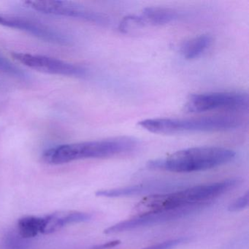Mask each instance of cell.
Masks as SVG:
<instances>
[{
  "label": "cell",
  "mask_w": 249,
  "mask_h": 249,
  "mask_svg": "<svg viewBox=\"0 0 249 249\" xmlns=\"http://www.w3.org/2000/svg\"><path fill=\"white\" fill-rule=\"evenodd\" d=\"M241 182L239 178H230L217 183L198 185L177 192L150 195L140 201L133 211L138 215L196 204L211 203L215 198L237 187Z\"/></svg>",
  "instance_id": "1"
},
{
  "label": "cell",
  "mask_w": 249,
  "mask_h": 249,
  "mask_svg": "<svg viewBox=\"0 0 249 249\" xmlns=\"http://www.w3.org/2000/svg\"><path fill=\"white\" fill-rule=\"evenodd\" d=\"M138 145V141L129 136L62 144L46 150L43 159L48 164L59 165L78 160L109 158L127 154L133 151Z\"/></svg>",
  "instance_id": "2"
},
{
  "label": "cell",
  "mask_w": 249,
  "mask_h": 249,
  "mask_svg": "<svg viewBox=\"0 0 249 249\" xmlns=\"http://www.w3.org/2000/svg\"><path fill=\"white\" fill-rule=\"evenodd\" d=\"M236 152L229 148L216 146H201L186 148L164 158L151 160L147 167L151 170L173 173H193L211 170L231 162Z\"/></svg>",
  "instance_id": "3"
},
{
  "label": "cell",
  "mask_w": 249,
  "mask_h": 249,
  "mask_svg": "<svg viewBox=\"0 0 249 249\" xmlns=\"http://www.w3.org/2000/svg\"><path fill=\"white\" fill-rule=\"evenodd\" d=\"M138 124L151 133L177 135L232 130L241 126L242 120L237 116L220 115L189 119H145Z\"/></svg>",
  "instance_id": "4"
},
{
  "label": "cell",
  "mask_w": 249,
  "mask_h": 249,
  "mask_svg": "<svg viewBox=\"0 0 249 249\" xmlns=\"http://www.w3.org/2000/svg\"><path fill=\"white\" fill-rule=\"evenodd\" d=\"M23 3L30 9L48 15L75 18L99 25H107L110 23V18L104 14L70 1L27 0Z\"/></svg>",
  "instance_id": "5"
},
{
  "label": "cell",
  "mask_w": 249,
  "mask_h": 249,
  "mask_svg": "<svg viewBox=\"0 0 249 249\" xmlns=\"http://www.w3.org/2000/svg\"><path fill=\"white\" fill-rule=\"evenodd\" d=\"M249 95L237 91L192 94L185 103L187 113H199L213 110H244L249 107Z\"/></svg>",
  "instance_id": "6"
},
{
  "label": "cell",
  "mask_w": 249,
  "mask_h": 249,
  "mask_svg": "<svg viewBox=\"0 0 249 249\" xmlns=\"http://www.w3.org/2000/svg\"><path fill=\"white\" fill-rule=\"evenodd\" d=\"M211 203L196 204V205H189V206L169 210V211H157V212L135 215L133 218L121 221L108 227L105 230L104 233L106 234H117V233L130 231L135 229L157 225V224H162L167 221L180 219L192 214L200 212L202 210L209 207Z\"/></svg>",
  "instance_id": "7"
},
{
  "label": "cell",
  "mask_w": 249,
  "mask_h": 249,
  "mask_svg": "<svg viewBox=\"0 0 249 249\" xmlns=\"http://www.w3.org/2000/svg\"><path fill=\"white\" fill-rule=\"evenodd\" d=\"M12 56L24 66L43 73L75 78H85L88 75V70L84 67L49 56L23 52H14Z\"/></svg>",
  "instance_id": "8"
},
{
  "label": "cell",
  "mask_w": 249,
  "mask_h": 249,
  "mask_svg": "<svg viewBox=\"0 0 249 249\" xmlns=\"http://www.w3.org/2000/svg\"><path fill=\"white\" fill-rule=\"evenodd\" d=\"M0 25L25 32L48 43L63 46L71 43V39L65 33L35 20L0 14Z\"/></svg>",
  "instance_id": "9"
},
{
  "label": "cell",
  "mask_w": 249,
  "mask_h": 249,
  "mask_svg": "<svg viewBox=\"0 0 249 249\" xmlns=\"http://www.w3.org/2000/svg\"><path fill=\"white\" fill-rule=\"evenodd\" d=\"M91 218V214L87 213L76 211H56L43 217L41 234H52L68 226L87 222Z\"/></svg>",
  "instance_id": "10"
},
{
  "label": "cell",
  "mask_w": 249,
  "mask_h": 249,
  "mask_svg": "<svg viewBox=\"0 0 249 249\" xmlns=\"http://www.w3.org/2000/svg\"><path fill=\"white\" fill-rule=\"evenodd\" d=\"M171 183L155 182V183H142L126 187L116 188V189H105L96 192V196L101 197L117 198L124 196H136V195H146L161 191H165Z\"/></svg>",
  "instance_id": "11"
},
{
  "label": "cell",
  "mask_w": 249,
  "mask_h": 249,
  "mask_svg": "<svg viewBox=\"0 0 249 249\" xmlns=\"http://www.w3.org/2000/svg\"><path fill=\"white\" fill-rule=\"evenodd\" d=\"M181 16V13L173 8L149 7L145 8L140 17L145 27H148L166 25L177 21Z\"/></svg>",
  "instance_id": "12"
},
{
  "label": "cell",
  "mask_w": 249,
  "mask_h": 249,
  "mask_svg": "<svg viewBox=\"0 0 249 249\" xmlns=\"http://www.w3.org/2000/svg\"><path fill=\"white\" fill-rule=\"evenodd\" d=\"M212 43V37L209 35L193 37L183 43L180 48V53L187 60L197 59L208 51Z\"/></svg>",
  "instance_id": "13"
},
{
  "label": "cell",
  "mask_w": 249,
  "mask_h": 249,
  "mask_svg": "<svg viewBox=\"0 0 249 249\" xmlns=\"http://www.w3.org/2000/svg\"><path fill=\"white\" fill-rule=\"evenodd\" d=\"M43 217L27 215L20 218L17 223L18 234L24 239L33 238L41 234Z\"/></svg>",
  "instance_id": "14"
},
{
  "label": "cell",
  "mask_w": 249,
  "mask_h": 249,
  "mask_svg": "<svg viewBox=\"0 0 249 249\" xmlns=\"http://www.w3.org/2000/svg\"><path fill=\"white\" fill-rule=\"evenodd\" d=\"M0 71L8 74L10 76L14 77L17 79L23 80V81H26L30 78L27 72L14 65L1 53H0Z\"/></svg>",
  "instance_id": "15"
},
{
  "label": "cell",
  "mask_w": 249,
  "mask_h": 249,
  "mask_svg": "<svg viewBox=\"0 0 249 249\" xmlns=\"http://www.w3.org/2000/svg\"><path fill=\"white\" fill-rule=\"evenodd\" d=\"M145 27L140 16L125 17L119 25V30L123 33H132Z\"/></svg>",
  "instance_id": "16"
},
{
  "label": "cell",
  "mask_w": 249,
  "mask_h": 249,
  "mask_svg": "<svg viewBox=\"0 0 249 249\" xmlns=\"http://www.w3.org/2000/svg\"><path fill=\"white\" fill-rule=\"evenodd\" d=\"M187 241V238L180 237V238L172 239V240H167V241L162 242V243H157V244L154 245V246H151L149 247L142 249H173Z\"/></svg>",
  "instance_id": "17"
},
{
  "label": "cell",
  "mask_w": 249,
  "mask_h": 249,
  "mask_svg": "<svg viewBox=\"0 0 249 249\" xmlns=\"http://www.w3.org/2000/svg\"><path fill=\"white\" fill-rule=\"evenodd\" d=\"M249 204V193L246 192L244 195L234 200L232 203L230 204L228 210L230 212H237L247 208Z\"/></svg>",
  "instance_id": "18"
},
{
  "label": "cell",
  "mask_w": 249,
  "mask_h": 249,
  "mask_svg": "<svg viewBox=\"0 0 249 249\" xmlns=\"http://www.w3.org/2000/svg\"><path fill=\"white\" fill-rule=\"evenodd\" d=\"M120 241L115 240V241L109 242V243H105V244L99 245V246H94L91 249H107L114 247L116 245L119 244Z\"/></svg>",
  "instance_id": "19"
}]
</instances>
